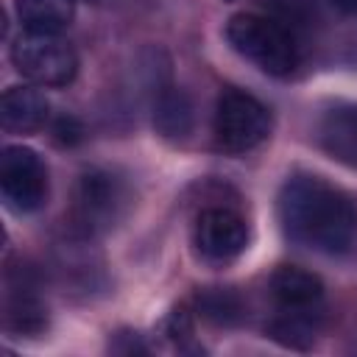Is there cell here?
<instances>
[{
  "mask_svg": "<svg viewBox=\"0 0 357 357\" xmlns=\"http://www.w3.org/2000/svg\"><path fill=\"white\" fill-rule=\"evenodd\" d=\"M282 231L318 254H346L357 243L354 198L321 176H290L276 201Z\"/></svg>",
  "mask_w": 357,
  "mask_h": 357,
  "instance_id": "6da1fadb",
  "label": "cell"
},
{
  "mask_svg": "<svg viewBox=\"0 0 357 357\" xmlns=\"http://www.w3.org/2000/svg\"><path fill=\"white\" fill-rule=\"evenodd\" d=\"M226 39L243 59L268 75H287L298 67L296 36L284 22L273 17L234 14L226 22Z\"/></svg>",
  "mask_w": 357,
  "mask_h": 357,
  "instance_id": "7a4b0ae2",
  "label": "cell"
},
{
  "mask_svg": "<svg viewBox=\"0 0 357 357\" xmlns=\"http://www.w3.org/2000/svg\"><path fill=\"white\" fill-rule=\"evenodd\" d=\"M131 192L112 170H89L81 176L73 198V223L84 234L109 231L126 215Z\"/></svg>",
  "mask_w": 357,
  "mask_h": 357,
  "instance_id": "3957f363",
  "label": "cell"
},
{
  "mask_svg": "<svg viewBox=\"0 0 357 357\" xmlns=\"http://www.w3.org/2000/svg\"><path fill=\"white\" fill-rule=\"evenodd\" d=\"M14 67L39 86H67L78 73L75 50L59 33L25 31L11 45Z\"/></svg>",
  "mask_w": 357,
  "mask_h": 357,
  "instance_id": "277c9868",
  "label": "cell"
},
{
  "mask_svg": "<svg viewBox=\"0 0 357 357\" xmlns=\"http://www.w3.org/2000/svg\"><path fill=\"white\" fill-rule=\"evenodd\" d=\"M271 131L268 109L248 92L226 89L215 106V139L226 153L254 151Z\"/></svg>",
  "mask_w": 357,
  "mask_h": 357,
  "instance_id": "5b68a950",
  "label": "cell"
},
{
  "mask_svg": "<svg viewBox=\"0 0 357 357\" xmlns=\"http://www.w3.org/2000/svg\"><path fill=\"white\" fill-rule=\"evenodd\" d=\"M0 190L6 206L14 212H36L47 201L45 162L22 145H8L0 156Z\"/></svg>",
  "mask_w": 357,
  "mask_h": 357,
  "instance_id": "8992f818",
  "label": "cell"
},
{
  "mask_svg": "<svg viewBox=\"0 0 357 357\" xmlns=\"http://www.w3.org/2000/svg\"><path fill=\"white\" fill-rule=\"evenodd\" d=\"M192 243L201 259L223 265L237 254H243L248 243V226L237 212L226 206H212L198 215L192 229Z\"/></svg>",
  "mask_w": 357,
  "mask_h": 357,
  "instance_id": "52a82bcc",
  "label": "cell"
},
{
  "mask_svg": "<svg viewBox=\"0 0 357 357\" xmlns=\"http://www.w3.org/2000/svg\"><path fill=\"white\" fill-rule=\"evenodd\" d=\"M271 296L282 312L310 315V310H315L324 296V284L315 273H310L304 268L282 265L271 276Z\"/></svg>",
  "mask_w": 357,
  "mask_h": 357,
  "instance_id": "ba28073f",
  "label": "cell"
},
{
  "mask_svg": "<svg viewBox=\"0 0 357 357\" xmlns=\"http://www.w3.org/2000/svg\"><path fill=\"white\" fill-rule=\"evenodd\" d=\"M0 120L11 134H31L47 120V98L33 86H11L3 92Z\"/></svg>",
  "mask_w": 357,
  "mask_h": 357,
  "instance_id": "9c48e42d",
  "label": "cell"
},
{
  "mask_svg": "<svg viewBox=\"0 0 357 357\" xmlns=\"http://www.w3.org/2000/svg\"><path fill=\"white\" fill-rule=\"evenodd\" d=\"M321 145L326 153L346 165H357V109L354 106H332L318 126Z\"/></svg>",
  "mask_w": 357,
  "mask_h": 357,
  "instance_id": "30bf717a",
  "label": "cell"
},
{
  "mask_svg": "<svg viewBox=\"0 0 357 357\" xmlns=\"http://www.w3.org/2000/svg\"><path fill=\"white\" fill-rule=\"evenodd\" d=\"M75 0H17V17L31 33H59L73 22Z\"/></svg>",
  "mask_w": 357,
  "mask_h": 357,
  "instance_id": "8fae6325",
  "label": "cell"
},
{
  "mask_svg": "<svg viewBox=\"0 0 357 357\" xmlns=\"http://www.w3.org/2000/svg\"><path fill=\"white\" fill-rule=\"evenodd\" d=\"M153 128L165 139H184L192 131V103L181 89H167L156 98Z\"/></svg>",
  "mask_w": 357,
  "mask_h": 357,
  "instance_id": "7c38bea8",
  "label": "cell"
},
{
  "mask_svg": "<svg viewBox=\"0 0 357 357\" xmlns=\"http://www.w3.org/2000/svg\"><path fill=\"white\" fill-rule=\"evenodd\" d=\"M8 326L25 335H33L45 326V310L28 287H14L8 298Z\"/></svg>",
  "mask_w": 357,
  "mask_h": 357,
  "instance_id": "4fadbf2b",
  "label": "cell"
},
{
  "mask_svg": "<svg viewBox=\"0 0 357 357\" xmlns=\"http://www.w3.org/2000/svg\"><path fill=\"white\" fill-rule=\"evenodd\" d=\"M201 307H204V312H206L209 318H215V321H229V318L237 312L234 298L226 296V293H209Z\"/></svg>",
  "mask_w": 357,
  "mask_h": 357,
  "instance_id": "5bb4252c",
  "label": "cell"
},
{
  "mask_svg": "<svg viewBox=\"0 0 357 357\" xmlns=\"http://www.w3.org/2000/svg\"><path fill=\"white\" fill-rule=\"evenodd\" d=\"M337 11H343V14H351V17H357V0H329Z\"/></svg>",
  "mask_w": 357,
  "mask_h": 357,
  "instance_id": "9a60e30c",
  "label": "cell"
}]
</instances>
